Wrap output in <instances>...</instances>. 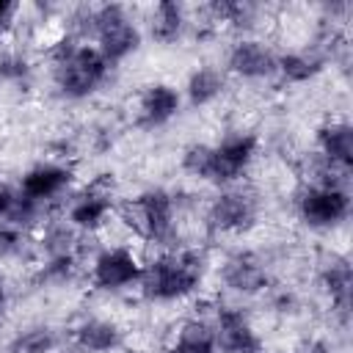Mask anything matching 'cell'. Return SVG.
Segmentation results:
<instances>
[{
	"instance_id": "6da1fadb",
	"label": "cell",
	"mask_w": 353,
	"mask_h": 353,
	"mask_svg": "<svg viewBox=\"0 0 353 353\" xmlns=\"http://www.w3.org/2000/svg\"><path fill=\"white\" fill-rule=\"evenodd\" d=\"M80 41H88L97 47V52L110 63L119 66L127 58H132L143 44V25L135 19V14L127 6L108 3V6H88L80 11V19L72 30Z\"/></svg>"
},
{
	"instance_id": "7a4b0ae2",
	"label": "cell",
	"mask_w": 353,
	"mask_h": 353,
	"mask_svg": "<svg viewBox=\"0 0 353 353\" xmlns=\"http://www.w3.org/2000/svg\"><path fill=\"white\" fill-rule=\"evenodd\" d=\"M50 74L52 85L63 99L80 102L94 97L110 77L113 66L97 52L94 44L80 41L72 33H63L50 47Z\"/></svg>"
},
{
	"instance_id": "3957f363",
	"label": "cell",
	"mask_w": 353,
	"mask_h": 353,
	"mask_svg": "<svg viewBox=\"0 0 353 353\" xmlns=\"http://www.w3.org/2000/svg\"><path fill=\"white\" fill-rule=\"evenodd\" d=\"M204 281V259L190 248H168L143 259L138 292L149 303H179L199 292Z\"/></svg>"
},
{
	"instance_id": "277c9868",
	"label": "cell",
	"mask_w": 353,
	"mask_h": 353,
	"mask_svg": "<svg viewBox=\"0 0 353 353\" xmlns=\"http://www.w3.org/2000/svg\"><path fill=\"white\" fill-rule=\"evenodd\" d=\"M119 221L132 232L135 240L154 245L157 251L176 248V234H179V210L176 199L165 188H146L127 204L116 210Z\"/></svg>"
},
{
	"instance_id": "5b68a950",
	"label": "cell",
	"mask_w": 353,
	"mask_h": 353,
	"mask_svg": "<svg viewBox=\"0 0 353 353\" xmlns=\"http://www.w3.org/2000/svg\"><path fill=\"white\" fill-rule=\"evenodd\" d=\"M259 221V199L251 188L229 185L218 188V193L207 201L204 223L215 234H245Z\"/></svg>"
},
{
	"instance_id": "8992f818",
	"label": "cell",
	"mask_w": 353,
	"mask_h": 353,
	"mask_svg": "<svg viewBox=\"0 0 353 353\" xmlns=\"http://www.w3.org/2000/svg\"><path fill=\"white\" fill-rule=\"evenodd\" d=\"M143 270L141 254L130 243H108L88 262V281L99 292H121L138 287Z\"/></svg>"
},
{
	"instance_id": "52a82bcc",
	"label": "cell",
	"mask_w": 353,
	"mask_h": 353,
	"mask_svg": "<svg viewBox=\"0 0 353 353\" xmlns=\"http://www.w3.org/2000/svg\"><path fill=\"white\" fill-rule=\"evenodd\" d=\"M295 212L309 229H334L350 215V193L347 188L303 182L295 193Z\"/></svg>"
},
{
	"instance_id": "ba28073f",
	"label": "cell",
	"mask_w": 353,
	"mask_h": 353,
	"mask_svg": "<svg viewBox=\"0 0 353 353\" xmlns=\"http://www.w3.org/2000/svg\"><path fill=\"white\" fill-rule=\"evenodd\" d=\"M119 204L113 199V190L102 182H94L88 188L72 190L63 207V221L77 234H97L108 226V221L116 215Z\"/></svg>"
},
{
	"instance_id": "9c48e42d",
	"label": "cell",
	"mask_w": 353,
	"mask_h": 353,
	"mask_svg": "<svg viewBox=\"0 0 353 353\" xmlns=\"http://www.w3.org/2000/svg\"><path fill=\"white\" fill-rule=\"evenodd\" d=\"M259 154V135L251 130H229L212 143L215 157V188H229L243 182Z\"/></svg>"
},
{
	"instance_id": "30bf717a",
	"label": "cell",
	"mask_w": 353,
	"mask_h": 353,
	"mask_svg": "<svg viewBox=\"0 0 353 353\" xmlns=\"http://www.w3.org/2000/svg\"><path fill=\"white\" fill-rule=\"evenodd\" d=\"M276 63H279V52L265 39L243 33L240 39L229 44L226 58H223V72L229 77L256 83V80L276 77Z\"/></svg>"
},
{
	"instance_id": "8fae6325",
	"label": "cell",
	"mask_w": 353,
	"mask_h": 353,
	"mask_svg": "<svg viewBox=\"0 0 353 353\" xmlns=\"http://www.w3.org/2000/svg\"><path fill=\"white\" fill-rule=\"evenodd\" d=\"M218 353H265V339L251 317L229 303H218L210 314Z\"/></svg>"
},
{
	"instance_id": "7c38bea8",
	"label": "cell",
	"mask_w": 353,
	"mask_h": 353,
	"mask_svg": "<svg viewBox=\"0 0 353 353\" xmlns=\"http://www.w3.org/2000/svg\"><path fill=\"white\" fill-rule=\"evenodd\" d=\"M19 190L41 204V207H50L55 201H61L63 196L72 193V185H74V174L66 163H58V160H41L36 165H30L22 176H19Z\"/></svg>"
},
{
	"instance_id": "4fadbf2b",
	"label": "cell",
	"mask_w": 353,
	"mask_h": 353,
	"mask_svg": "<svg viewBox=\"0 0 353 353\" xmlns=\"http://www.w3.org/2000/svg\"><path fill=\"white\" fill-rule=\"evenodd\" d=\"M182 105V91L174 83L154 80L143 85L135 97V124L143 130H160L179 116Z\"/></svg>"
},
{
	"instance_id": "5bb4252c",
	"label": "cell",
	"mask_w": 353,
	"mask_h": 353,
	"mask_svg": "<svg viewBox=\"0 0 353 353\" xmlns=\"http://www.w3.org/2000/svg\"><path fill=\"white\" fill-rule=\"evenodd\" d=\"M221 284L234 295H259L270 284L265 262L248 251H237L221 265Z\"/></svg>"
},
{
	"instance_id": "9a60e30c",
	"label": "cell",
	"mask_w": 353,
	"mask_h": 353,
	"mask_svg": "<svg viewBox=\"0 0 353 353\" xmlns=\"http://www.w3.org/2000/svg\"><path fill=\"white\" fill-rule=\"evenodd\" d=\"M314 154L342 171L353 168V127L345 119H331L314 132Z\"/></svg>"
},
{
	"instance_id": "2e32d148",
	"label": "cell",
	"mask_w": 353,
	"mask_h": 353,
	"mask_svg": "<svg viewBox=\"0 0 353 353\" xmlns=\"http://www.w3.org/2000/svg\"><path fill=\"white\" fill-rule=\"evenodd\" d=\"M72 345L80 353H113L121 347V325L108 317H83L69 331Z\"/></svg>"
},
{
	"instance_id": "e0dca14e",
	"label": "cell",
	"mask_w": 353,
	"mask_h": 353,
	"mask_svg": "<svg viewBox=\"0 0 353 353\" xmlns=\"http://www.w3.org/2000/svg\"><path fill=\"white\" fill-rule=\"evenodd\" d=\"M44 210L41 204L30 201L19 185H8V182H0V223L11 226V229H19V232H30L36 226H41L44 221Z\"/></svg>"
},
{
	"instance_id": "ac0fdd59",
	"label": "cell",
	"mask_w": 353,
	"mask_h": 353,
	"mask_svg": "<svg viewBox=\"0 0 353 353\" xmlns=\"http://www.w3.org/2000/svg\"><path fill=\"white\" fill-rule=\"evenodd\" d=\"M226 85H229V74L223 72V66L201 63L188 74V80L179 91H182V99L190 108H207V105H212L223 97Z\"/></svg>"
},
{
	"instance_id": "d6986e66",
	"label": "cell",
	"mask_w": 353,
	"mask_h": 353,
	"mask_svg": "<svg viewBox=\"0 0 353 353\" xmlns=\"http://www.w3.org/2000/svg\"><path fill=\"white\" fill-rule=\"evenodd\" d=\"M143 22V33H149V39L157 44H176L190 28V17L182 3H154Z\"/></svg>"
},
{
	"instance_id": "ffe728a7",
	"label": "cell",
	"mask_w": 353,
	"mask_h": 353,
	"mask_svg": "<svg viewBox=\"0 0 353 353\" xmlns=\"http://www.w3.org/2000/svg\"><path fill=\"white\" fill-rule=\"evenodd\" d=\"M165 353H218L210 314H193L182 320L165 345Z\"/></svg>"
},
{
	"instance_id": "44dd1931",
	"label": "cell",
	"mask_w": 353,
	"mask_h": 353,
	"mask_svg": "<svg viewBox=\"0 0 353 353\" xmlns=\"http://www.w3.org/2000/svg\"><path fill=\"white\" fill-rule=\"evenodd\" d=\"M325 69V58L314 47H301V50H284L279 52L276 63V77L290 85H301L314 80Z\"/></svg>"
},
{
	"instance_id": "7402d4cb",
	"label": "cell",
	"mask_w": 353,
	"mask_h": 353,
	"mask_svg": "<svg viewBox=\"0 0 353 353\" xmlns=\"http://www.w3.org/2000/svg\"><path fill=\"white\" fill-rule=\"evenodd\" d=\"M182 171L196 179V182H207L215 188V157H212V143L196 141L190 146L182 149V160H179Z\"/></svg>"
},
{
	"instance_id": "603a6c76",
	"label": "cell",
	"mask_w": 353,
	"mask_h": 353,
	"mask_svg": "<svg viewBox=\"0 0 353 353\" xmlns=\"http://www.w3.org/2000/svg\"><path fill=\"white\" fill-rule=\"evenodd\" d=\"M320 281H323V290L328 292L331 303L339 312H347V306H350V287H353L347 262H331V265H325Z\"/></svg>"
},
{
	"instance_id": "cb8c5ba5",
	"label": "cell",
	"mask_w": 353,
	"mask_h": 353,
	"mask_svg": "<svg viewBox=\"0 0 353 353\" xmlns=\"http://www.w3.org/2000/svg\"><path fill=\"white\" fill-rule=\"evenodd\" d=\"M55 347H58V339H55L50 325L25 328L11 342V353H52Z\"/></svg>"
},
{
	"instance_id": "d4e9b609",
	"label": "cell",
	"mask_w": 353,
	"mask_h": 353,
	"mask_svg": "<svg viewBox=\"0 0 353 353\" xmlns=\"http://www.w3.org/2000/svg\"><path fill=\"white\" fill-rule=\"evenodd\" d=\"M28 72V61L19 52H3L0 55V77L6 80H17Z\"/></svg>"
},
{
	"instance_id": "484cf974",
	"label": "cell",
	"mask_w": 353,
	"mask_h": 353,
	"mask_svg": "<svg viewBox=\"0 0 353 353\" xmlns=\"http://www.w3.org/2000/svg\"><path fill=\"white\" fill-rule=\"evenodd\" d=\"M17 17H19V6L11 3V0H0V41L17 25Z\"/></svg>"
},
{
	"instance_id": "4316f807",
	"label": "cell",
	"mask_w": 353,
	"mask_h": 353,
	"mask_svg": "<svg viewBox=\"0 0 353 353\" xmlns=\"http://www.w3.org/2000/svg\"><path fill=\"white\" fill-rule=\"evenodd\" d=\"M6 306H8V287H6V281L0 279V314L6 312Z\"/></svg>"
}]
</instances>
